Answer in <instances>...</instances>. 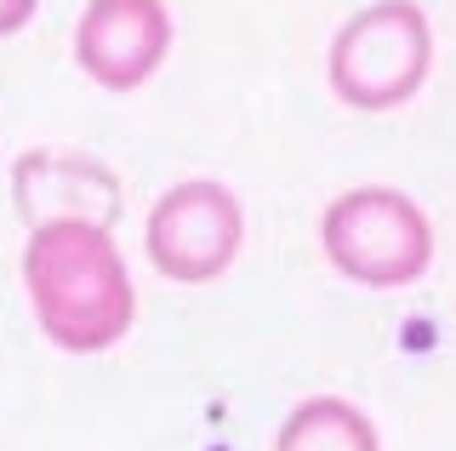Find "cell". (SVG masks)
I'll list each match as a JSON object with an SVG mask.
<instances>
[{"instance_id":"4","label":"cell","mask_w":456,"mask_h":451,"mask_svg":"<svg viewBox=\"0 0 456 451\" xmlns=\"http://www.w3.org/2000/svg\"><path fill=\"white\" fill-rule=\"evenodd\" d=\"M142 246L166 280L206 286V280L228 275V263L246 246V206L217 177H183L154 201Z\"/></svg>"},{"instance_id":"3","label":"cell","mask_w":456,"mask_h":451,"mask_svg":"<svg viewBox=\"0 0 456 451\" xmlns=\"http://www.w3.org/2000/svg\"><path fill=\"white\" fill-rule=\"evenodd\" d=\"M434 69V29L411 0L354 12L331 40V92L354 109H399Z\"/></svg>"},{"instance_id":"6","label":"cell","mask_w":456,"mask_h":451,"mask_svg":"<svg viewBox=\"0 0 456 451\" xmlns=\"http://www.w3.org/2000/svg\"><path fill=\"white\" fill-rule=\"evenodd\" d=\"M274 451H382V440H377V422L354 400L314 394V400H303L280 422Z\"/></svg>"},{"instance_id":"8","label":"cell","mask_w":456,"mask_h":451,"mask_svg":"<svg viewBox=\"0 0 456 451\" xmlns=\"http://www.w3.org/2000/svg\"><path fill=\"white\" fill-rule=\"evenodd\" d=\"M40 0H0V35H18L23 23H35Z\"/></svg>"},{"instance_id":"2","label":"cell","mask_w":456,"mask_h":451,"mask_svg":"<svg viewBox=\"0 0 456 451\" xmlns=\"http://www.w3.org/2000/svg\"><path fill=\"white\" fill-rule=\"evenodd\" d=\"M320 241L337 275H348L354 286L394 291L428 275L434 263V223L428 211L399 189H348L325 206Z\"/></svg>"},{"instance_id":"7","label":"cell","mask_w":456,"mask_h":451,"mask_svg":"<svg viewBox=\"0 0 456 451\" xmlns=\"http://www.w3.org/2000/svg\"><path fill=\"white\" fill-rule=\"evenodd\" d=\"M97 172V160H75V154H23L12 183H18V211L28 217V229L35 223H52V217H86L97 223V211L80 201V194H69V183H86Z\"/></svg>"},{"instance_id":"1","label":"cell","mask_w":456,"mask_h":451,"mask_svg":"<svg viewBox=\"0 0 456 451\" xmlns=\"http://www.w3.org/2000/svg\"><path fill=\"white\" fill-rule=\"evenodd\" d=\"M23 291L40 332L69 355H103L137 320V286L109 223H35L23 246Z\"/></svg>"},{"instance_id":"5","label":"cell","mask_w":456,"mask_h":451,"mask_svg":"<svg viewBox=\"0 0 456 451\" xmlns=\"http://www.w3.org/2000/svg\"><path fill=\"white\" fill-rule=\"evenodd\" d=\"M171 52L166 0H86L75 23V63L103 92H137Z\"/></svg>"}]
</instances>
